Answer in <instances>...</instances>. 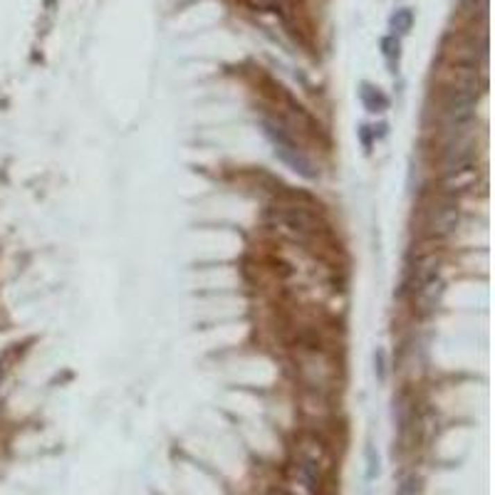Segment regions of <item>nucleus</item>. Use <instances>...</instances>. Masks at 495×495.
<instances>
[{
  "label": "nucleus",
  "instance_id": "obj_7",
  "mask_svg": "<svg viewBox=\"0 0 495 495\" xmlns=\"http://www.w3.org/2000/svg\"><path fill=\"white\" fill-rule=\"evenodd\" d=\"M382 47H384V57H387L389 62H394V57H398V40L396 37H384L382 40Z\"/></svg>",
  "mask_w": 495,
  "mask_h": 495
},
{
  "label": "nucleus",
  "instance_id": "obj_4",
  "mask_svg": "<svg viewBox=\"0 0 495 495\" xmlns=\"http://www.w3.org/2000/svg\"><path fill=\"white\" fill-rule=\"evenodd\" d=\"M280 223L285 228H290L292 233H310L312 230V218L300 208H285L280 213Z\"/></svg>",
  "mask_w": 495,
  "mask_h": 495
},
{
  "label": "nucleus",
  "instance_id": "obj_2",
  "mask_svg": "<svg viewBox=\"0 0 495 495\" xmlns=\"http://www.w3.org/2000/svg\"><path fill=\"white\" fill-rule=\"evenodd\" d=\"M265 134H268V139L273 142V146H275V154L280 156V159L285 161V164L290 166L292 171H297L300 176H305V178H312L314 176V169H312V164L308 161V156L302 154L300 149H297V144L292 142L287 134H285L280 126H275L273 121H265Z\"/></svg>",
  "mask_w": 495,
  "mask_h": 495
},
{
  "label": "nucleus",
  "instance_id": "obj_8",
  "mask_svg": "<svg viewBox=\"0 0 495 495\" xmlns=\"http://www.w3.org/2000/svg\"><path fill=\"white\" fill-rule=\"evenodd\" d=\"M398 495H421V485H419V480L411 476V478H406L404 483H401V488H398Z\"/></svg>",
  "mask_w": 495,
  "mask_h": 495
},
{
  "label": "nucleus",
  "instance_id": "obj_6",
  "mask_svg": "<svg viewBox=\"0 0 495 495\" xmlns=\"http://www.w3.org/2000/svg\"><path fill=\"white\" fill-rule=\"evenodd\" d=\"M411 25H414V12L409 10V8H401V10H396V15L392 17V28L394 33H409Z\"/></svg>",
  "mask_w": 495,
  "mask_h": 495
},
{
  "label": "nucleus",
  "instance_id": "obj_9",
  "mask_svg": "<svg viewBox=\"0 0 495 495\" xmlns=\"http://www.w3.org/2000/svg\"><path fill=\"white\" fill-rule=\"evenodd\" d=\"M268 495H290L285 488H273V490H268Z\"/></svg>",
  "mask_w": 495,
  "mask_h": 495
},
{
  "label": "nucleus",
  "instance_id": "obj_5",
  "mask_svg": "<svg viewBox=\"0 0 495 495\" xmlns=\"http://www.w3.org/2000/svg\"><path fill=\"white\" fill-rule=\"evenodd\" d=\"M362 102L367 104L369 112H384V109H387V97L369 85H364V90H362Z\"/></svg>",
  "mask_w": 495,
  "mask_h": 495
},
{
  "label": "nucleus",
  "instance_id": "obj_3",
  "mask_svg": "<svg viewBox=\"0 0 495 495\" xmlns=\"http://www.w3.org/2000/svg\"><path fill=\"white\" fill-rule=\"evenodd\" d=\"M292 458L310 463V466H314L322 473H330L332 468V451L327 441L317 436V433H302L300 439L295 441V446H292Z\"/></svg>",
  "mask_w": 495,
  "mask_h": 495
},
{
  "label": "nucleus",
  "instance_id": "obj_1",
  "mask_svg": "<svg viewBox=\"0 0 495 495\" xmlns=\"http://www.w3.org/2000/svg\"><path fill=\"white\" fill-rule=\"evenodd\" d=\"M444 295V275H441V262L436 258H426L419 262L414 280V302L421 314L436 312Z\"/></svg>",
  "mask_w": 495,
  "mask_h": 495
}]
</instances>
